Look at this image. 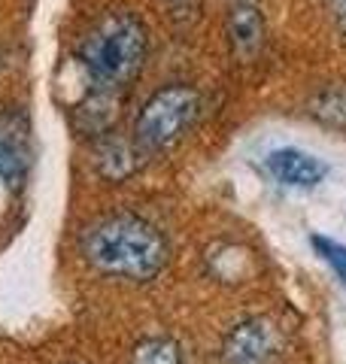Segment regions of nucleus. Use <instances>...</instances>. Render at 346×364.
Returning <instances> with one entry per match:
<instances>
[{"mask_svg": "<svg viewBox=\"0 0 346 364\" xmlns=\"http://www.w3.org/2000/svg\"><path fill=\"white\" fill-rule=\"evenodd\" d=\"M79 258L103 279L149 282L167 267L170 243L143 215L107 213L79 231Z\"/></svg>", "mask_w": 346, "mask_h": 364, "instance_id": "nucleus-1", "label": "nucleus"}, {"mask_svg": "<svg viewBox=\"0 0 346 364\" xmlns=\"http://www.w3.org/2000/svg\"><path fill=\"white\" fill-rule=\"evenodd\" d=\"M149 58V31L131 9H110L79 37L76 64L83 67L88 95L122 97Z\"/></svg>", "mask_w": 346, "mask_h": 364, "instance_id": "nucleus-2", "label": "nucleus"}, {"mask_svg": "<svg viewBox=\"0 0 346 364\" xmlns=\"http://www.w3.org/2000/svg\"><path fill=\"white\" fill-rule=\"evenodd\" d=\"M201 116V91L189 82H170L146 97L134 119V136L137 149L143 158L164 155L186 140L194 122Z\"/></svg>", "mask_w": 346, "mask_h": 364, "instance_id": "nucleus-3", "label": "nucleus"}, {"mask_svg": "<svg viewBox=\"0 0 346 364\" xmlns=\"http://www.w3.org/2000/svg\"><path fill=\"white\" fill-rule=\"evenodd\" d=\"M222 364H273L280 355V334L268 318H243L222 340Z\"/></svg>", "mask_w": 346, "mask_h": 364, "instance_id": "nucleus-4", "label": "nucleus"}, {"mask_svg": "<svg viewBox=\"0 0 346 364\" xmlns=\"http://www.w3.org/2000/svg\"><path fill=\"white\" fill-rule=\"evenodd\" d=\"M31 167V124L16 107L0 109V176L21 186Z\"/></svg>", "mask_w": 346, "mask_h": 364, "instance_id": "nucleus-5", "label": "nucleus"}, {"mask_svg": "<svg viewBox=\"0 0 346 364\" xmlns=\"http://www.w3.org/2000/svg\"><path fill=\"white\" fill-rule=\"evenodd\" d=\"M228 43L237 61L252 64L264 46V16L258 0H228L225 13Z\"/></svg>", "mask_w": 346, "mask_h": 364, "instance_id": "nucleus-6", "label": "nucleus"}, {"mask_svg": "<svg viewBox=\"0 0 346 364\" xmlns=\"http://www.w3.org/2000/svg\"><path fill=\"white\" fill-rule=\"evenodd\" d=\"M264 170L271 173L273 182L288 188H316L322 179L328 176V164L319 161L316 155H310L304 149H273L264 158Z\"/></svg>", "mask_w": 346, "mask_h": 364, "instance_id": "nucleus-7", "label": "nucleus"}, {"mask_svg": "<svg viewBox=\"0 0 346 364\" xmlns=\"http://www.w3.org/2000/svg\"><path fill=\"white\" fill-rule=\"evenodd\" d=\"M91 164H95V173L103 182H119L131 179L143 164V152L137 149L134 140H122L119 134H100V140L95 143V152H91Z\"/></svg>", "mask_w": 346, "mask_h": 364, "instance_id": "nucleus-8", "label": "nucleus"}, {"mask_svg": "<svg viewBox=\"0 0 346 364\" xmlns=\"http://www.w3.org/2000/svg\"><path fill=\"white\" fill-rule=\"evenodd\" d=\"M310 116L322 122L325 128L346 131V88L331 85V88H322L319 95H313V100H310Z\"/></svg>", "mask_w": 346, "mask_h": 364, "instance_id": "nucleus-9", "label": "nucleus"}, {"mask_svg": "<svg viewBox=\"0 0 346 364\" xmlns=\"http://www.w3.org/2000/svg\"><path fill=\"white\" fill-rule=\"evenodd\" d=\"M131 364H186L182 346L170 337H146L134 346Z\"/></svg>", "mask_w": 346, "mask_h": 364, "instance_id": "nucleus-10", "label": "nucleus"}, {"mask_svg": "<svg viewBox=\"0 0 346 364\" xmlns=\"http://www.w3.org/2000/svg\"><path fill=\"white\" fill-rule=\"evenodd\" d=\"M310 246H313V252L319 255L322 264L331 267L340 286H346V243L325 237V234H310Z\"/></svg>", "mask_w": 346, "mask_h": 364, "instance_id": "nucleus-11", "label": "nucleus"}, {"mask_svg": "<svg viewBox=\"0 0 346 364\" xmlns=\"http://www.w3.org/2000/svg\"><path fill=\"white\" fill-rule=\"evenodd\" d=\"M325 9H328V16L334 18L337 31L346 37V0H325Z\"/></svg>", "mask_w": 346, "mask_h": 364, "instance_id": "nucleus-12", "label": "nucleus"}, {"mask_svg": "<svg viewBox=\"0 0 346 364\" xmlns=\"http://www.w3.org/2000/svg\"><path fill=\"white\" fill-rule=\"evenodd\" d=\"M164 4L173 9V16H189V13H194V0H164Z\"/></svg>", "mask_w": 346, "mask_h": 364, "instance_id": "nucleus-13", "label": "nucleus"}]
</instances>
